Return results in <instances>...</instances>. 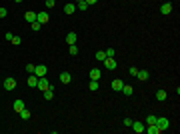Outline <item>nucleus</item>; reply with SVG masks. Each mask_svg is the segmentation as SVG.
Returning <instances> with one entry per match:
<instances>
[{
    "label": "nucleus",
    "mask_w": 180,
    "mask_h": 134,
    "mask_svg": "<svg viewBox=\"0 0 180 134\" xmlns=\"http://www.w3.org/2000/svg\"><path fill=\"white\" fill-rule=\"evenodd\" d=\"M156 126L160 128V132H164V130H168V128H170V120H168V118H164V116H160V118H156Z\"/></svg>",
    "instance_id": "obj_1"
},
{
    "label": "nucleus",
    "mask_w": 180,
    "mask_h": 134,
    "mask_svg": "<svg viewBox=\"0 0 180 134\" xmlns=\"http://www.w3.org/2000/svg\"><path fill=\"white\" fill-rule=\"evenodd\" d=\"M36 88H40L42 92H44V90H48V88H52V90H54V86H52V84H50V82L46 80V76H42V78H38V86H36Z\"/></svg>",
    "instance_id": "obj_2"
},
{
    "label": "nucleus",
    "mask_w": 180,
    "mask_h": 134,
    "mask_svg": "<svg viewBox=\"0 0 180 134\" xmlns=\"http://www.w3.org/2000/svg\"><path fill=\"white\" fill-rule=\"evenodd\" d=\"M46 72H48V68H46L44 64H36V66H34V74H36L38 78L46 76Z\"/></svg>",
    "instance_id": "obj_3"
},
{
    "label": "nucleus",
    "mask_w": 180,
    "mask_h": 134,
    "mask_svg": "<svg viewBox=\"0 0 180 134\" xmlns=\"http://www.w3.org/2000/svg\"><path fill=\"white\" fill-rule=\"evenodd\" d=\"M170 12H172V4H170V2H164V4L160 6V14H164V16H168Z\"/></svg>",
    "instance_id": "obj_4"
},
{
    "label": "nucleus",
    "mask_w": 180,
    "mask_h": 134,
    "mask_svg": "<svg viewBox=\"0 0 180 134\" xmlns=\"http://www.w3.org/2000/svg\"><path fill=\"white\" fill-rule=\"evenodd\" d=\"M26 84H28L30 88H36V86H38V76H36V74H30L28 80H26Z\"/></svg>",
    "instance_id": "obj_5"
},
{
    "label": "nucleus",
    "mask_w": 180,
    "mask_h": 134,
    "mask_svg": "<svg viewBox=\"0 0 180 134\" xmlns=\"http://www.w3.org/2000/svg\"><path fill=\"white\" fill-rule=\"evenodd\" d=\"M4 88L6 90H14L16 88V78H6V80H4Z\"/></svg>",
    "instance_id": "obj_6"
},
{
    "label": "nucleus",
    "mask_w": 180,
    "mask_h": 134,
    "mask_svg": "<svg viewBox=\"0 0 180 134\" xmlns=\"http://www.w3.org/2000/svg\"><path fill=\"white\" fill-rule=\"evenodd\" d=\"M104 66H106L108 70H116V66H118V64H116V60H114V58H106V60H104Z\"/></svg>",
    "instance_id": "obj_7"
},
{
    "label": "nucleus",
    "mask_w": 180,
    "mask_h": 134,
    "mask_svg": "<svg viewBox=\"0 0 180 134\" xmlns=\"http://www.w3.org/2000/svg\"><path fill=\"white\" fill-rule=\"evenodd\" d=\"M36 22L46 24V22H48V12H38V14H36Z\"/></svg>",
    "instance_id": "obj_8"
},
{
    "label": "nucleus",
    "mask_w": 180,
    "mask_h": 134,
    "mask_svg": "<svg viewBox=\"0 0 180 134\" xmlns=\"http://www.w3.org/2000/svg\"><path fill=\"white\" fill-rule=\"evenodd\" d=\"M64 12H66V14H74V12H76V4H74V2L64 4Z\"/></svg>",
    "instance_id": "obj_9"
},
{
    "label": "nucleus",
    "mask_w": 180,
    "mask_h": 134,
    "mask_svg": "<svg viewBox=\"0 0 180 134\" xmlns=\"http://www.w3.org/2000/svg\"><path fill=\"white\" fill-rule=\"evenodd\" d=\"M24 20H26V22H30V24H32V22H36V12L28 10V12L24 14Z\"/></svg>",
    "instance_id": "obj_10"
},
{
    "label": "nucleus",
    "mask_w": 180,
    "mask_h": 134,
    "mask_svg": "<svg viewBox=\"0 0 180 134\" xmlns=\"http://www.w3.org/2000/svg\"><path fill=\"white\" fill-rule=\"evenodd\" d=\"M130 128H132L136 134H142V132H144V124H142V122H132V126H130Z\"/></svg>",
    "instance_id": "obj_11"
},
{
    "label": "nucleus",
    "mask_w": 180,
    "mask_h": 134,
    "mask_svg": "<svg viewBox=\"0 0 180 134\" xmlns=\"http://www.w3.org/2000/svg\"><path fill=\"white\" fill-rule=\"evenodd\" d=\"M144 130H146L148 134H160V128H158L156 124H148V126H146Z\"/></svg>",
    "instance_id": "obj_12"
},
{
    "label": "nucleus",
    "mask_w": 180,
    "mask_h": 134,
    "mask_svg": "<svg viewBox=\"0 0 180 134\" xmlns=\"http://www.w3.org/2000/svg\"><path fill=\"white\" fill-rule=\"evenodd\" d=\"M136 76H138V80H142V82H144V80H148V78H150V72H148V70H138V74H136Z\"/></svg>",
    "instance_id": "obj_13"
},
{
    "label": "nucleus",
    "mask_w": 180,
    "mask_h": 134,
    "mask_svg": "<svg viewBox=\"0 0 180 134\" xmlns=\"http://www.w3.org/2000/svg\"><path fill=\"white\" fill-rule=\"evenodd\" d=\"M60 80H62V84H68V82H72V74L70 72H62L60 74Z\"/></svg>",
    "instance_id": "obj_14"
},
{
    "label": "nucleus",
    "mask_w": 180,
    "mask_h": 134,
    "mask_svg": "<svg viewBox=\"0 0 180 134\" xmlns=\"http://www.w3.org/2000/svg\"><path fill=\"white\" fill-rule=\"evenodd\" d=\"M76 38H78V36H76V32H68V34H66V42H68V46H70V44H76Z\"/></svg>",
    "instance_id": "obj_15"
},
{
    "label": "nucleus",
    "mask_w": 180,
    "mask_h": 134,
    "mask_svg": "<svg viewBox=\"0 0 180 134\" xmlns=\"http://www.w3.org/2000/svg\"><path fill=\"white\" fill-rule=\"evenodd\" d=\"M100 74H102V72H100L98 68H92V70H90V80H100Z\"/></svg>",
    "instance_id": "obj_16"
},
{
    "label": "nucleus",
    "mask_w": 180,
    "mask_h": 134,
    "mask_svg": "<svg viewBox=\"0 0 180 134\" xmlns=\"http://www.w3.org/2000/svg\"><path fill=\"white\" fill-rule=\"evenodd\" d=\"M12 108H14L16 112H20L22 108H26V106H24V100H14V104H12Z\"/></svg>",
    "instance_id": "obj_17"
},
{
    "label": "nucleus",
    "mask_w": 180,
    "mask_h": 134,
    "mask_svg": "<svg viewBox=\"0 0 180 134\" xmlns=\"http://www.w3.org/2000/svg\"><path fill=\"white\" fill-rule=\"evenodd\" d=\"M122 86H124V82H122V80H112V88H114V90H118V92H120V90H122Z\"/></svg>",
    "instance_id": "obj_18"
},
{
    "label": "nucleus",
    "mask_w": 180,
    "mask_h": 134,
    "mask_svg": "<svg viewBox=\"0 0 180 134\" xmlns=\"http://www.w3.org/2000/svg\"><path fill=\"white\" fill-rule=\"evenodd\" d=\"M76 8H78L80 12H84V10H88V4H86L84 0H80V2H76Z\"/></svg>",
    "instance_id": "obj_19"
},
{
    "label": "nucleus",
    "mask_w": 180,
    "mask_h": 134,
    "mask_svg": "<svg viewBox=\"0 0 180 134\" xmlns=\"http://www.w3.org/2000/svg\"><path fill=\"white\" fill-rule=\"evenodd\" d=\"M156 98H158V100H160V102H164V100H166V98H168V94H166V92H164V90H158V92H156Z\"/></svg>",
    "instance_id": "obj_20"
},
{
    "label": "nucleus",
    "mask_w": 180,
    "mask_h": 134,
    "mask_svg": "<svg viewBox=\"0 0 180 134\" xmlns=\"http://www.w3.org/2000/svg\"><path fill=\"white\" fill-rule=\"evenodd\" d=\"M96 60L104 62V60H106V52H104V50H98V52H96Z\"/></svg>",
    "instance_id": "obj_21"
},
{
    "label": "nucleus",
    "mask_w": 180,
    "mask_h": 134,
    "mask_svg": "<svg viewBox=\"0 0 180 134\" xmlns=\"http://www.w3.org/2000/svg\"><path fill=\"white\" fill-rule=\"evenodd\" d=\"M18 114H20V116H22L24 120H28V118H30V110H28V108H22V110H20Z\"/></svg>",
    "instance_id": "obj_22"
},
{
    "label": "nucleus",
    "mask_w": 180,
    "mask_h": 134,
    "mask_svg": "<svg viewBox=\"0 0 180 134\" xmlns=\"http://www.w3.org/2000/svg\"><path fill=\"white\" fill-rule=\"evenodd\" d=\"M52 98H54V90L52 88L44 90V100H52Z\"/></svg>",
    "instance_id": "obj_23"
},
{
    "label": "nucleus",
    "mask_w": 180,
    "mask_h": 134,
    "mask_svg": "<svg viewBox=\"0 0 180 134\" xmlns=\"http://www.w3.org/2000/svg\"><path fill=\"white\" fill-rule=\"evenodd\" d=\"M98 86H100V84H98V80H90V84H88V88L92 90V92H96V90H98Z\"/></svg>",
    "instance_id": "obj_24"
},
{
    "label": "nucleus",
    "mask_w": 180,
    "mask_h": 134,
    "mask_svg": "<svg viewBox=\"0 0 180 134\" xmlns=\"http://www.w3.org/2000/svg\"><path fill=\"white\" fill-rule=\"evenodd\" d=\"M120 92H124L126 96H130V94H132L134 90H132V86H126V84H124V86H122V90H120Z\"/></svg>",
    "instance_id": "obj_25"
},
{
    "label": "nucleus",
    "mask_w": 180,
    "mask_h": 134,
    "mask_svg": "<svg viewBox=\"0 0 180 134\" xmlns=\"http://www.w3.org/2000/svg\"><path fill=\"white\" fill-rule=\"evenodd\" d=\"M10 42H12L14 46H20V44H22V38H20V36H12V40H10Z\"/></svg>",
    "instance_id": "obj_26"
},
{
    "label": "nucleus",
    "mask_w": 180,
    "mask_h": 134,
    "mask_svg": "<svg viewBox=\"0 0 180 134\" xmlns=\"http://www.w3.org/2000/svg\"><path fill=\"white\" fill-rule=\"evenodd\" d=\"M68 52H70L72 56H76V54H78V46H76V44H70V48H68Z\"/></svg>",
    "instance_id": "obj_27"
},
{
    "label": "nucleus",
    "mask_w": 180,
    "mask_h": 134,
    "mask_svg": "<svg viewBox=\"0 0 180 134\" xmlns=\"http://www.w3.org/2000/svg\"><path fill=\"white\" fill-rule=\"evenodd\" d=\"M104 52H106V58H114V54H116L114 48H108V50H104Z\"/></svg>",
    "instance_id": "obj_28"
},
{
    "label": "nucleus",
    "mask_w": 180,
    "mask_h": 134,
    "mask_svg": "<svg viewBox=\"0 0 180 134\" xmlns=\"http://www.w3.org/2000/svg\"><path fill=\"white\" fill-rule=\"evenodd\" d=\"M148 124H156V116H148V118H146V126H148Z\"/></svg>",
    "instance_id": "obj_29"
},
{
    "label": "nucleus",
    "mask_w": 180,
    "mask_h": 134,
    "mask_svg": "<svg viewBox=\"0 0 180 134\" xmlns=\"http://www.w3.org/2000/svg\"><path fill=\"white\" fill-rule=\"evenodd\" d=\"M40 28H42V24H40V22H32V30H36V32H38Z\"/></svg>",
    "instance_id": "obj_30"
},
{
    "label": "nucleus",
    "mask_w": 180,
    "mask_h": 134,
    "mask_svg": "<svg viewBox=\"0 0 180 134\" xmlns=\"http://www.w3.org/2000/svg\"><path fill=\"white\" fill-rule=\"evenodd\" d=\"M34 66H36V64H26V70H28L30 74H34Z\"/></svg>",
    "instance_id": "obj_31"
},
{
    "label": "nucleus",
    "mask_w": 180,
    "mask_h": 134,
    "mask_svg": "<svg viewBox=\"0 0 180 134\" xmlns=\"http://www.w3.org/2000/svg\"><path fill=\"white\" fill-rule=\"evenodd\" d=\"M6 14H8V10H6V8H4V6H0V18H4V16H6Z\"/></svg>",
    "instance_id": "obj_32"
},
{
    "label": "nucleus",
    "mask_w": 180,
    "mask_h": 134,
    "mask_svg": "<svg viewBox=\"0 0 180 134\" xmlns=\"http://www.w3.org/2000/svg\"><path fill=\"white\" fill-rule=\"evenodd\" d=\"M44 2H46V8H52L56 4V0H44Z\"/></svg>",
    "instance_id": "obj_33"
},
{
    "label": "nucleus",
    "mask_w": 180,
    "mask_h": 134,
    "mask_svg": "<svg viewBox=\"0 0 180 134\" xmlns=\"http://www.w3.org/2000/svg\"><path fill=\"white\" fill-rule=\"evenodd\" d=\"M132 122H134V120H130V118H124V126H128V128H130V126H132Z\"/></svg>",
    "instance_id": "obj_34"
},
{
    "label": "nucleus",
    "mask_w": 180,
    "mask_h": 134,
    "mask_svg": "<svg viewBox=\"0 0 180 134\" xmlns=\"http://www.w3.org/2000/svg\"><path fill=\"white\" fill-rule=\"evenodd\" d=\"M12 36H14V34H12V32H6V34H4V38H6V40H8V42H10V40H12Z\"/></svg>",
    "instance_id": "obj_35"
},
{
    "label": "nucleus",
    "mask_w": 180,
    "mask_h": 134,
    "mask_svg": "<svg viewBox=\"0 0 180 134\" xmlns=\"http://www.w3.org/2000/svg\"><path fill=\"white\" fill-rule=\"evenodd\" d=\"M130 74H132V76H136V74H138V68H136V66H132V68H130Z\"/></svg>",
    "instance_id": "obj_36"
},
{
    "label": "nucleus",
    "mask_w": 180,
    "mask_h": 134,
    "mask_svg": "<svg viewBox=\"0 0 180 134\" xmlns=\"http://www.w3.org/2000/svg\"><path fill=\"white\" fill-rule=\"evenodd\" d=\"M84 2H86V4H88V6H90V4H96L98 0H84Z\"/></svg>",
    "instance_id": "obj_37"
},
{
    "label": "nucleus",
    "mask_w": 180,
    "mask_h": 134,
    "mask_svg": "<svg viewBox=\"0 0 180 134\" xmlns=\"http://www.w3.org/2000/svg\"><path fill=\"white\" fill-rule=\"evenodd\" d=\"M14 2H22V0H14Z\"/></svg>",
    "instance_id": "obj_38"
},
{
    "label": "nucleus",
    "mask_w": 180,
    "mask_h": 134,
    "mask_svg": "<svg viewBox=\"0 0 180 134\" xmlns=\"http://www.w3.org/2000/svg\"><path fill=\"white\" fill-rule=\"evenodd\" d=\"M76 2H80V0H76Z\"/></svg>",
    "instance_id": "obj_39"
}]
</instances>
